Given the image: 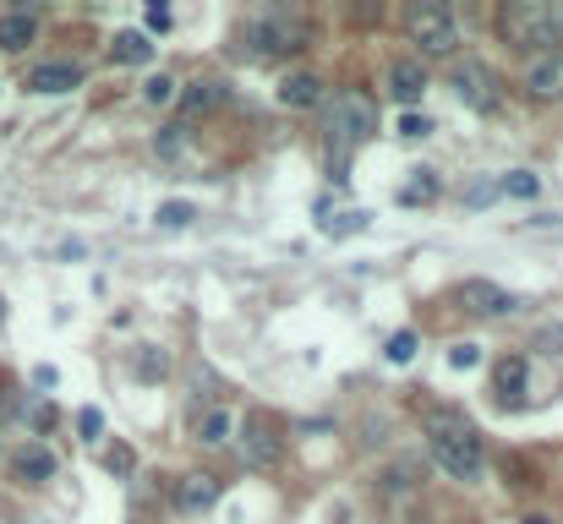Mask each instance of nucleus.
<instances>
[{"label": "nucleus", "instance_id": "24", "mask_svg": "<svg viewBox=\"0 0 563 524\" xmlns=\"http://www.w3.org/2000/svg\"><path fill=\"white\" fill-rule=\"evenodd\" d=\"M410 355H416V334H394V339H388V360H394V366H405Z\"/></svg>", "mask_w": 563, "mask_h": 524}, {"label": "nucleus", "instance_id": "22", "mask_svg": "<svg viewBox=\"0 0 563 524\" xmlns=\"http://www.w3.org/2000/svg\"><path fill=\"white\" fill-rule=\"evenodd\" d=\"M143 99L148 104H176V82L159 71V77H148V88H143Z\"/></svg>", "mask_w": 563, "mask_h": 524}, {"label": "nucleus", "instance_id": "23", "mask_svg": "<svg viewBox=\"0 0 563 524\" xmlns=\"http://www.w3.org/2000/svg\"><path fill=\"white\" fill-rule=\"evenodd\" d=\"M504 191H515V197H537L542 180H537L531 170H515V175H504Z\"/></svg>", "mask_w": 563, "mask_h": 524}, {"label": "nucleus", "instance_id": "17", "mask_svg": "<svg viewBox=\"0 0 563 524\" xmlns=\"http://www.w3.org/2000/svg\"><path fill=\"white\" fill-rule=\"evenodd\" d=\"M230 432H235V415H224V410H208V415H202V426H197V443H208V448H224V443H230Z\"/></svg>", "mask_w": 563, "mask_h": 524}, {"label": "nucleus", "instance_id": "27", "mask_svg": "<svg viewBox=\"0 0 563 524\" xmlns=\"http://www.w3.org/2000/svg\"><path fill=\"white\" fill-rule=\"evenodd\" d=\"M104 465H110L115 476H126V470H132V448H110V454H104Z\"/></svg>", "mask_w": 563, "mask_h": 524}, {"label": "nucleus", "instance_id": "12", "mask_svg": "<svg viewBox=\"0 0 563 524\" xmlns=\"http://www.w3.org/2000/svg\"><path fill=\"white\" fill-rule=\"evenodd\" d=\"M77 82H82V71L66 66V60H49V66H33V71H27V88H33V93H71Z\"/></svg>", "mask_w": 563, "mask_h": 524}, {"label": "nucleus", "instance_id": "19", "mask_svg": "<svg viewBox=\"0 0 563 524\" xmlns=\"http://www.w3.org/2000/svg\"><path fill=\"white\" fill-rule=\"evenodd\" d=\"M191 219H197L191 202H165V208H159V224H165V230H187Z\"/></svg>", "mask_w": 563, "mask_h": 524}, {"label": "nucleus", "instance_id": "26", "mask_svg": "<svg viewBox=\"0 0 563 524\" xmlns=\"http://www.w3.org/2000/svg\"><path fill=\"white\" fill-rule=\"evenodd\" d=\"M77 426H82V437H99V432H104V415H99V410H82Z\"/></svg>", "mask_w": 563, "mask_h": 524}, {"label": "nucleus", "instance_id": "28", "mask_svg": "<svg viewBox=\"0 0 563 524\" xmlns=\"http://www.w3.org/2000/svg\"><path fill=\"white\" fill-rule=\"evenodd\" d=\"M449 360H454V366H476L482 355H476V345H454L449 349Z\"/></svg>", "mask_w": 563, "mask_h": 524}, {"label": "nucleus", "instance_id": "15", "mask_svg": "<svg viewBox=\"0 0 563 524\" xmlns=\"http://www.w3.org/2000/svg\"><path fill=\"white\" fill-rule=\"evenodd\" d=\"M110 55H115L121 66H143V60H154V44H148V38H143L137 27H126V33H115Z\"/></svg>", "mask_w": 563, "mask_h": 524}, {"label": "nucleus", "instance_id": "4", "mask_svg": "<svg viewBox=\"0 0 563 524\" xmlns=\"http://www.w3.org/2000/svg\"><path fill=\"white\" fill-rule=\"evenodd\" d=\"M410 44L427 55V60H449L454 44H460V27L443 5H416L410 11Z\"/></svg>", "mask_w": 563, "mask_h": 524}, {"label": "nucleus", "instance_id": "16", "mask_svg": "<svg viewBox=\"0 0 563 524\" xmlns=\"http://www.w3.org/2000/svg\"><path fill=\"white\" fill-rule=\"evenodd\" d=\"M16 470H22L27 481H49V476H55V454L38 448V443H27V448L16 454Z\"/></svg>", "mask_w": 563, "mask_h": 524}, {"label": "nucleus", "instance_id": "3", "mask_svg": "<svg viewBox=\"0 0 563 524\" xmlns=\"http://www.w3.org/2000/svg\"><path fill=\"white\" fill-rule=\"evenodd\" d=\"M373 132H377V99L373 93H362V88L334 93V104H329V143H334L340 154H351V148H362Z\"/></svg>", "mask_w": 563, "mask_h": 524}, {"label": "nucleus", "instance_id": "30", "mask_svg": "<svg viewBox=\"0 0 563 524\" xmlns=\"http://www.w3.org/2000/svg\"><path fill=\"white\" fill-rule=\"evenodd\" d=\"M410 524H427V520H410Z\"/></svg>", "mask_w": 563, "mask_h": 524}, {"label": "nucleus", "instance_id": "21", "mask_svg": "<svg viewBox=\"0 0 563 524\" xmlns=\"http://www.w3.org/2000/svg\"><path fill=\"white\" fill-rule=\"evenodd\" d=\"M405 202H427V197H438V180H432V170H416V180L399 191Z\"/></svg>", "mask_w": 563, "mask_h": 524}, {"label": "nucleus", "instance_id": "20", "mask_svg": "<svg viewBox=\"0 0 563 524\" xmlns=\"http://www.w3.org/2000/svg\"><path fill=\"white\" fill-rule=\"evenodd\" d=\"M520 377H526V360H504V366H498V399H515Z\"/></svg>", "mask_w": 563, "mask_h": 524}, {"label": "nucleus", "instance_id": "10", "mask_svg": "<svg viewBox=\"0 0 563 524\" xmlns=\"http://www.w3.org/2000/svg\"><path fill=\"white\" fill-rule=\"evenodd\" d=\"M279 104H285V110H312V104H323V77H318V71L285 77V82H279Z\"/></svg>", "mask_w": 563, "mask_h": 524}, {"label": "nucleus", "instance_id": "2", "mask_svg": "<svg viewBox=\"0 0 563 524\" xmlns=\"http://www.w3.org/2000/svg\"><path fill=\"white\" fill-rule=\"evenodd\" d=\"M498 27L509 44L548 55L553 44H563V0H515V5H504Z\"/></svg>", "mask_w": 563, "mask_h": 524}, {"label": "nucleus", "instance_id": "9", "mask_svg": "<svg viewBox=\"0 0 563 524\" xmlns=\"http://www.w3.org/2000/svg\"><path fill=\"white\" fill-rule=\"evenodd\" d=\"M454 88H460V99L471 104V110H498V82H493V71L487 66H460V77H454Z\"/></svg>", "mask_w": 563, "mask_h": 524}, {"label": "nucleus", "instance_id": "14", "mask_svg": "<svg viewBox=\"0 0 563 524\" xmlns=\"http://www.w3.org/2000/svg\"><path fill=\"white\" fill-rule=\"evenodd\" d=\"M33 33H38L33 11H11V16H0V49H27Z\"/></svg>", "mask_w": 563, "mask_h": 524}, {"label": "nucleus", "instance_id": "13", "mask_svg": "<svg viewBox=\"0 0 563 524\" xmlns=\"http://www.w3.org/2000/svg\"><path fill=\"white\" fill-rule=\"evenodd\" d=\"M421 88H427L421 60H394V66H388V93H394L399 104H416V99H421Z\"/></svg>", "mask_w": 563, "mask_h": 524}, {"label": "nucleus", "instance_id": "7", "mask_svg": "<svg viewBox=\"0 0 563 524\" xmlns=\"http://www.w3.org/2000/svg\"><path fill=\"white\" fill-rule=\"evenodd\" d=\"M460 306L476 312V317H504V312H515L520 301H515L504 285H493V279H465V285H460Z\"/></svg>", "mask_w": 563, "mask_h": 524}, {"label": "nucleus", "instance_id": "6", "mask_svg": "<svg viewBox=\"0 0 563 524\" xmlns=\"http://www.w3.org/2000/svg\"><path fill=\"white\" fill-rule=\"evenodd\" d=\"M246 38H252L257 49H301L307 27H301L290 11H263V16L246 22Z\"/></svg>", "mask_w": 563, "mask_h": 524}, {"label": "nucleus", "instance_id": "25", "mask_svg": "<svg viewBox=\"0 0 563 524\" xmlns=\"http://www.w3.org/2000/svg\"><path fill=\"white\" fill-rule=\"evenodd\" d=\"M427 132H432L427 115H405V121H399V137H427Z\"/></svg>", "mask_w": 563, "mask_h": 524}, {"label": "nucleus", "instance_id": "11", "mask_svg": "<svg viewBox=\"0 0 563 524\" xmlns=\"http://www.w3.org/2000/svg\"><path fill=\"white\" fill-rule=\"evenodd\" d=\"M208 503H219V476H181L176 481V509L181 514H202Z\"/></svg>", "mask_w": 563, "mask_h": 524}, {"label": "nucleus", "instance_id": "18", "mask_svg": "<svg viewBox=\"0 0 563 524\" xmlns=\"http://www.w3.org/2000/svg\"><path fill=\"white\" fill-rule=\"evenodd\" d=\"M219 99H224V88H219L213 77H197V82H191L187 93H181V104H187V115H197V110H213Z\"/></svg>", "mask_w": 563, "mask_h": 524}, {"label": "nucleus", "instance_id": "1", "mask_svg": "<svg viewBox=\"0 0 563 524\" xmlns=\"http://www.w3.org/2000/svg\"><path fill=\"white\" fill-rule=\"evenodd\" d=\"M421 432H427L432 459H438L454 481H482V476H487V443H482V432H476L460 410H427V415H421Z\"/></svg>", "mask_w": 563, "mask_h": 524}, {"label": "nucleus", "instance_id": "5", "mask_svg": "<svg viewBox=\"0 0 563 524\" xmlns=\"http://www.w3.org/2000/svg\"><path fill=\"white\" fill-rule=\"evenodd\" d=\"M235 437H241V459L257 465V470H274V465L285 459V437H279V426H274L268 415H257V410L235 421Z\"/></svg>", "mask_w": 563, "mask_h": 524}, {"label": "nucleus", "instance_id": "29", "mask_svg": "<svg viewBox=\"0 0 563 524\" xmlns=\"http://www.w3.org/2000/svg\"><path fill=\"white\" fill-rule=\"evenodd\" d=\"M148 27H154V33H165V27H170V11H165V5H154V11H148Z\"/></svg>", "mask_w": 563, "mask_h": 524}, {"label": "nucleus", "instance_id": "8", "mask_svg": "<svg viewBox=\"0 0 563 524\" xmlns=\"http://www.w3.org/2000/svg\"><path fill=\"white\" fill-rule=\"evenodd\" d=\"M526 93H531V99H563V49L531 55V66H526Z\"/></svg>", "mask_w": 563, "mask_h": 524}]
</instances>
